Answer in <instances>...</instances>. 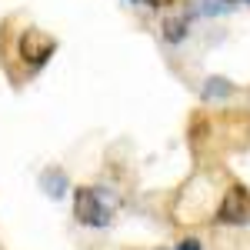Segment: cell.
Segmentation results:
<instances>
[{"label": "cell", "mask_w": 250, "mask_h": 250, "mask_svg": "<svg viewBox=\"0 0 250 250\" xmlns=\"http://www.w3.org/2000/svg\"><path fill=\"white\" fill-rule=\"evenodd\" d=\"M74 217L80 227H107L114 210L100 187H74Z\"/></svg>", "instance_id": "1"}, {"label": "cell", "mask_w": 250, "mask_h": 250, "mask_svg": "<svg viewBox=\"0 0 250 250\" xmlns=\"http://www.w3.org/2000/svg\"><path fill=\"white\" fill-rule=\"evenodd\" d=\"M213 220L217 224H250V190L244 184H230Z\"/></svg>", "instance_id": "2"}, {"label": "cell", "mask_w": 250, "mask_h": 250, "mask_svg": "<svg viewBox=\"0 0 250 250\" xmlns=\"http://www.w3.org/2000/svg\"><path fill=\"white\" fill-rule=\"evenodd\" d=\"M187 34H190V20L187 17H167L164 27H160V37L167 40V43H184Z\"/></svg>", "instance_id": "3"}, {"label": "cell", "mask_w": 250, "mask_h": 250, "mask_svg": "<svg viewBox=\"0 0 250 250\" xmlns=\"http://www.w3.org/2000/svg\"><path fill=\"white\" fill-rule=\"evenodd\" d=\"M40 187L47 190V197H63L67 193V173L60 167H47L40 173Z\"/></svg>", "instance_id": "4"}, {"label": "cell", "mask_w": 250, "mask_h": 250, "mask_svg": "<svg viewBox=\"0 0 250 250\" xmlns=\"http://www.w3.org/2000/svg\"><path fill=\"white\" fill-rule=\"evenodd\" d=\"M210 87H207V97H220V94H233V83L230 80H224V77H210L207 80Z\"/></svg>", "instance_id": "5"}, {"label": "cell", "mask_w": 250, "mask_h": 250, "mask_svg": "<svg viewBox=\"0 0 250 250\" xmlns=\"http://www.w3.org/2000/svg\"><path fill=\"white\" fill-rule=\"evenodd\" d=\"M130 3H140V7H150V10H167L177 0H130Z\"/></svg>", "instance_id": "6"}, {"label": "cell", "mask_w": 250, "mask_h": 250, "mask_svg": "<svg viewBox=\"0 0 250 250\" xmlns=\"http://www.w3.org/2000/svg\"><path fill=\"white\" fill-rule=\"evenodd\" d=\"M173 250H204V244H200L197 237H184V240H180Z\"/></svg>", "instance_id": "7"}, {"label": "cell", "mask_w": 250, "mask_h": 250, "mask_svg": "<svg viewBox=\"0 0 250 250\" xmlns=\"http://www.w3.org/2000/svg\"><path fill=\"white\" fill-rule=\"evenodd\" d=\"M227 3H237V0H227ZM244 3H250V0H244Z\"/></svg>", "instance_id": "8"}]
</instances>
